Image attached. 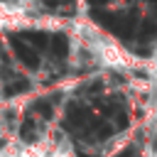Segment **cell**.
Listing matches in <instances>:
<instances>
[{"label":"cell","mask_w":157,"mask_h":157,"mask_svg":"<svg viewBox=\"0 0 157 157\" xmlns=\"http://www.w3.org/2000/svg\"><path fill=\"white\" fill-rule=\"evenodd\" d=\"M118 157H137V145H130V147H125Z\"/></svg>","instance_id":"obj_8"},{"label":"cell","mask_w":157,"mask_h":157,"mask_svg":"<svg viewBox=\"0 0 157 157\" xmlns=\"http://www.w3.org/2000/svg\"><path fill=\"white\" fill-rule=\"evenodd\" d=\"M135 34L140 42H150L152 37H157V22L155 20H142L137 27H135Z\"/></svg>","instance_id":"obj_3"},{"label":"cell","mask_w":157,"mask_h":157,"mask_svg":"<svg viewBox=\"0 0 157 157\" xmlns=\"http://www.w3.org/2000/svg\"><path fill=\"white\" fill-rule=\"evenodd\" d=\"M91 2H93V5H96V2H108V0H91Z\"/></svg>","instance_id":"obj_9"},{"label":"cell","mask_w":157,"mask_h":157,"mask_svg":"<svg viewBox=\"0 0 157 157\" xmlns=\"http://www.w3.org/2000/svg\"><path fill=\"white\" fill-rule=\"evenodd\" d=\"M10 47H12L15 56H17L27 69H37V66H39V54H37V49L29 47L20 34H12V37H10Z\"/></svg>","instance_id":"obj_1"},{"label":"cell","mask_w":157,"mask_h":157,"mask_svg":"<svg viewBox=\"0 0 157 157\" xmlns=\"http://www.w3.org/2000/svg\"><path fill=\"white\" fill-rule=\"evenodd\" d=\"M39 130V123L34 120V118H27L22 125H20V135L25 137V140H34V132Z\"/></svg>","instance_id":"obj_5"},{"label":"cell","mask_w":157,"mask_h":157,"mask_svg":"<svg viewBox=\"0 0 157 157\" xmlns=\"http://www.w3.org/2000/svg\"><path fill=\"white\" fill-rule=\"evenodd\" d=\"M32 113H39L44 120H49L52 113H54V108H52L49 101H37V103H32Z\"/></svg>","instance_id":"obj_7"},{"label":"cell","mask_w":157,"mask_h":157,"mask_svg":"<svg viewBox=\"0 0 157 157\" xmlns=\"http://www.w3.org/2000/svg\"><path fill=\"white\" fill-rule=\"evenodd\" d=\"M27 88H29V81L17 78V81H10V83L5 86V93H7V96H15V93H25Z\"/></svg>","instance_id":"obj_6"},{"label":"cell","mask_w":157,"mask_h":157,"mask_svg":"<svg viewBox=\"0 0 157 157\" xmlns=\"http://www.w3.org/2000/svg\"><path fill=\"white\" fill-rule=\"evenodd\" d=\"M49 49H52L54 56H66V52H69V39H66L64 34H54V37L49 39Z\"/></svg>","instance_id":"obj_4"},{"label":"cell","mask_w":157,"mask_h":157,"mask_svg":"<svg viewBox=\"0 0 157 157\" xmlns=\"http://www.w3.org/2000/svg\"><path fill=\"white\" fill-rule=\"evenodd\" d=\"M20 37L29 44V47H34V49H47L49 47V34L47 32H39V29H27V32H20Z\"/></svg>","instance_id":"obj_2"}]
</instances>
